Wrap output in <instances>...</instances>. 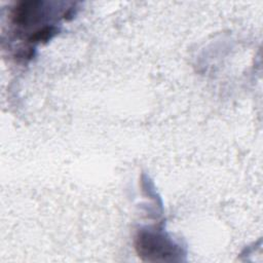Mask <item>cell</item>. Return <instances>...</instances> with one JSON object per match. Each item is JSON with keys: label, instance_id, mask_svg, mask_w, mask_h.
<instances>
[{"label": "cell", "instance_id": "obj_1", "mask_svg": "<svg viewBox=\"0 0 263 263\" xmlns=\"http://www.w3.org/2000/svg\"><path fill=\"white\" fill-rule=\"evenodd\" d=\"M137 248L139 254L149 256H164L174 254L173 243L163 235L153 232H141Z\"/></svg>", "mask_w": 263, "mask_h": 263}]
</instances>
